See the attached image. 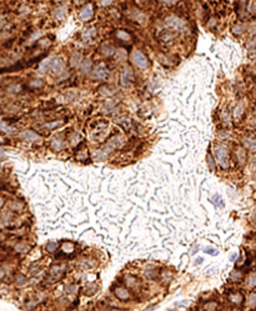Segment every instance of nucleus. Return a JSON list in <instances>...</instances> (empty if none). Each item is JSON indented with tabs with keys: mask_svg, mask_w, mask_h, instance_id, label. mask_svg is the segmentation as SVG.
<instances>
[{
	"mask_svg": "<svg viewBox=\"0 0 256 311\" xmlns=\"http://www.w3.org/2000/svg\"><path fill=\"white\" fill-rule=\"evenodd\" d=\"M214 153H215V158H216L218 163L223 168H228V165H229V153H228L226 146H224V145L216 146L214 149Z\"/></svg>",
	"mask_w": 256,
	"mask_h": 311,
	"instance_id": "obj_1",
	"label": "nucleus"
},
{
	"mask_svg": "<svg viewBox=\"0 0 256 311\" xmlns=\"http://www.w3.org/2000/svg\"><path fill=\"white\" fill-rule=\"evenodd\" d=\"M48 68H50L51 71L54 74H56V75H61L65 71L64 61L61 59H58V58H54V59L48 60Z\"/></svg>",
	"mask_w": 256,
	"mask_h": 311,
	"instance_id": "obj_2",
	"label": "nucleus"
},
{
	"mask_svg": "<svg viewBox=\"0 0 256 311\" xmlns=\"http://www.w3.org/2000/svg\"><path fill=\"white\" fill-rule=\"evenodd\" d=\"M132 61L140 69H145L147 66V59H146V56L141 51H139V50H135L134 51V54H132Z\"/></svg>",
	"mask_w": 256,
	"mask_h": 311,
	"instance_id": "obj_3",
	"label": "nucleus"
},
{
	"mask_svg": "<svg viewBox=\"0 0 256 311\" xmlns=\"http://www.w3.org/2000/svg\"><path fill=\"white\" fill-rule=\"evenodd\" d=\"M166 24H167L170 28L176 29V30H182L184 26H185V23H184L181 19H179L177 16H169V18L166 19Z\"/></svg>",
	"mask_w": 256,
	"mask_h": 311,
	"instance_id": "obj_4",
	"label": "nucleus"
},
{
	"mask_svg": "<svg viewBox=\"0 0 256 311\" xmlns=\"http://www.w3.org/2000/svg\"><path fill=\"white\" fill-rule=\"evenodd\" d=\"M108 74H109V71H108V69H106V66L104 64H99L94 69V78L95 79H99V80L105 79L108 76Z\"/></svg>",
	"mask_w": 256,
	"mask_h": 311,
	"instance_id": "obj_5",
	"label": "nucleus"
},
{
	"mask_svg": "<svg viewBox=\"0 0 256 311\" xmlns=\"http://www.w3.org/2000/svg\"><path fill=\"white\" fill-rule=\"evenodd\" d=\"M20 137L24 139V140H29V141H35V140H39V135L35 134L34 131H30V130H26V131H23L20 132Z\"/></svg>",
	"mask_w": 256,
	"mask_h": 311,
	"instance_id": "obj_6",
	"label": "nucleus"
},
{
	"mask_svg": "<svg viewBox=\"0 0 256 311\" xmlns=\"http://www.w3.org/2000/svg\"><path fill=\"white\" fill-rule=\"evenodd\" d=\"M91 16H93V8H91V5L84 6V9L80 11V19L85 21V20H89Z\"/></svg>",
	"mask_w": 256,
	"mask_h": 311,
	"instance_id": "obj_7",
	"label": "nucleus"
},
{
	"mask_svg": "<svg viewBox=\"0 0 256 311\" xmlns=\"http://www.w3.org/2000/svg\"><path fill=\"white\" fill-rule=\"evenodd\" d=\"M115 295H116L118 299H120V300H129V299H130L129 291L126 289H124V288H118V289L115 290Z\"/></svg>",
	"mask_w": 256,
	"mask_h": 311,
	"instance_id": "obj_8",
	"label": "nucleus"
},
{
	"mask_svg": "<svg viewBox=\"0 0 256 311\" xmlns=\"http://www.w3.org/2000/svg\"><path fill=\"white\" fill-rule=\"evenodd\" d=\"M131 75H132L131 70L129 68H125L124 69V73H123V78H121V83H123L124 86H128L129 85V81L131 79Z\"/></svg>",
	"mask_w": 256,
	"mask_h": 311,
	"instance_id": "obj_9",
	"label": "nucleus"
},
{
	"mask_svg": "<svg viewBox=\"0 0 256 311\" xmlns=\"http://www.w3.org/2000/svg\"><path fill=\"white\" fill-rule=\"evenodd\" d=\"M244 144H245V146L248 148V149H250V150H256V140L254 139H244Z\"/></svg>",
	"mask_w": 256,
	"mask_h": 311,
	"instance_id": "obj_10",
	"label": "nucleus"
},
{
	"mask_svg": "<svg viewBox=\"0 0 256 311\" xmlns=\"http://www.w3.org/2000/svg\"><path fill=\"white\" fill-rule=\"evenodd\" d=\"M51 146L54 148V149H60L61 146H63V140H61V137H55L53 141H51Z\"/></svg>",
	"mask_w": 256,
	"mask_h": 311,
	"instance_id": "obj_11",
	"label": "nucleus"
},
{
	"mask_svg": "<svg viewBox=\"0 0 256 311\" xmlns=\"http://www.w3.org/2000/svg\"><path fill=\"white\" fill-rule=\"evenodd\" d=\"M248 286L249 288H255L256 286V274H251L248 279Z\"/></svg>",
	"mask_w": 256,
	"mask_h": 311,
	"instance_id": "obj_12",
	"label": "nucleus"
},
{
	"mask_svg": "<svg viewBox=\"0 0 256 311\" xmlns=\"http://www.w3.org/2000/svg\"><path fill=\"white\" fill-rule=\"evenodd\" d=\"M230 300L235 304H240L243 301V296L240 294H233V295H230Z\"/></svg>",
	"mask_w": 256,
	"mask_h": 311,
	"instance_id": "obj_13",
	"label": "nucleus"
},
{
	"mask_svg": "<svg viewBox=\"0 0 256 311\" xmlns=\"http://www.w3.org/2000/svg\"><path fill=\"white\" fill-rule=\"evenodd\" d=\"M243 111H244V105L243 103H240L238 106H236V109H235V112H234V115L236 116V117H240V115L243 114Z\"/></svg>",
	"mask_w": 256,
	"mask_h": 311,
	"instance_id": "obj_14",
	"label": "nucleus"
},
{
	"mask_svg": "<svg viewBox=\"0 0 256 311\" xmlns=\"http://www.w3.org/2000/svg\"><path fill=\"white\" fill-rule=\"evenodd\" d=\"M0 130H3V131H5V132H13V131H14L13 127L8 126L5 122H1V121H0Z\"/></svg>",
	"mask_w": 256,
	"mask_h": 311,
	"instance_id": "obj_15",
	"label": "nucleus"
},
{
	"mask_svg": "<svg viewBox=\"0 0 256 311\" xmlns=\"http://www.w3.org/2000/svg\"><path fill=\"white\" fill-rule=\"evenodd\" d=\"M56 18L58 19H63L64 16H65V8H59L58 9V11H56Z\"/></svg>",
	"mask_w": 256,
	"mask_h": 311,
	"instance_id": "obj_16",
	"label": "nucleus"
},
{
	"mask_svg": "<svg viewBox=\"0 0 256 311\" xmlns=\"http://www.w3.org/2000/svg\"><path fill=\"white\" fill-rule=\"evenodd\" d=\"M218 308V305L215 303H210L207 305H205V310L206 311H215V309Z\"/></svg>",
	"mask_w": 256,
	"mask_h": 311,
	"instance_id": "obj_17",
	"label": "nucleus"
},
{
	"mask_svg": "<svg viewBox=\"0 0 256 311\" xmlns=\"http://www.w3.org/2000/svg\"><path fill=\"white\" fill-rule=\"evenodd\" d=\"M249 305L250 306H256V294L250 295V298H249Z\"/></svg>",
	"mask_w": 256,
	"mask_h": 311,
	"instance_id": "obj_18",
	"label": "nucleus"
},
{
	"mask_svg": "<svg viewBox=\"0 0 256 311\" xmlns=\"http://www.w3.org/2000/svg\"><path fill=\"white\" fill-rule=\"evenodd\" d=\"M63 250H64L65 252H71V251L74 250V246H73L71 244H65V245L63 246Z\"/></svg>",
	"mask_w": 256,
	"mask_h": 311,
	"instance_id": "obj_19",
	"label": "nucleus"
},
{
	"mask_svg": "<svg viewBox=\"0 0 256 311\" xmlns=\"http://www.w3.org/2000/svg\"><path fill=\"white\" fill-rule=\"evenodd\" d=\"M214 201H215V204H216V205L219 204V206H220V207L224 206V201L221 200V198H220L219 195H215V198H214Z\"/></svg>",
	"mask_w": 256,
	"mask_h": 311,
	"instance_id": "obj_20",
	"label": "nucleus"
},
{
	"mask_svg": "<svg viewBox=\"0 0 256 311\" xmlns=\"http://www.w3.org/2000/svg\"><path fill=\"white\" fill-rule=\"evenodd\" d=\"M118 36L120 38V39H123V40H129V34L126 33H124V31H118Z\"/></svg>",
	"mask_w": 256,
	"mask_h": 311,
	"instance_id": "obj_21",
	"label": "nucleus"
},
{
	"mask_svg": "<svg viewBox=\"0 0 256 311\" xmlns=\"http://www.w3.org/2000/svg\"><path fill=\"white\" fill-rule=\"evenodd\" d=\"M204 251L207 252V254H210V255H218V250H215V249H212V247H205Z\"/></svg>",
	"mask_w": 256,
	"mask_h": 311,
	"instance_id": "obj_22",
	"label": "nucleus"
},
{
	"mask_svg": "<svg viewBox=\"0 0 256 311\" xmlns=\"http://www.w3.org/2000/svg\"><path fill=\"white\" fill-rule=\"evenodd\" d=\"M46 249H48V251L53 252V251L56 249V244H55V242H49V244H48V246H46Z\"/></svg>",
	"mask_w": 256,
	"mask_h": 311,
	"instance_id": "obj_23",
	"label": "nucleus"
},
{
	"mask_svg": "<svg viewBox=\"0 0 256 311\" xmlns=\"http://www.w3.org/2000/svg\"><path fill=\"white\" fill-rule=\"evenodd\" d=\"M243 30H244L243 25H236V26L233 29V31H234L235 34H240V33H243Z\"/></svg>",
	"mask_w": 256,
	"mask_h": 311,
	"instance_id": "obj_24",
	"label": "nucleus"
},
{
	"mask_svg": "<svg viewBox=\"0 0 256 311\" xmlns=\"http://www.w3.org/2000/svg\"><path fill=\"white\" fill-rule=\"evenodd\" d=\"M231 277H233L234 280H239V279L241 277V274H240V272H236V271H235V272H233V274H231Z\"/></svg>",
	"mask_w": 256,
	"mask_h": 311,
	"instance_id": "obj_25",
	"label": "nucleus"
},
{
	"mask_svg": "<svg viewBox=\"0 0 256 311\" xmlns=\"http://www.w3.org/2000/svg\"><path fill=\"white\" fill-rule=\"evenodd\" d=\"M60 124H61V121H55V122H51V124H46L45 126L49 127V129H51V127H54L55 125H60Z\"/></svg>",
	"mask_w": 256,
	"mask_h": 311,
	"instance_id": "obj_26",
	"label": "nucleus"
},
{
	"mask_svg": "<svg viewBox=\"0 0 256 311\" xmlns=\"http://www.w3.org/2000/svg\"><path fill=\"white\" fill-rule=\"evenodd\" d=\"M33 85H41V80H35V81H33Z\"/></svg>",
	"mask_w": 256,
	"mask_h": 311,
	"instance_id": "obj_27",
	"label": "nucleus"
},
{
	"mask_svg": "<svg viewBox=\"0 0 256 311\" xmlns=\"http://www.w3.org/2000/svg\"><path fill=\"white\" fill-rule=\"evenodd\" d=\"M3 156H5V151H4V150H3L1 148H0V158H3Z\"/></svg>",
	"mask_w": 256,
	"mask_h": 311,
	"instance_id": "obj_28",
	"label": "nucleus"
},
{
	"mask_svg": "<svg viewBox=\"0 0 256 311\" xmlns=\"http://www.w3.org/2000/svg\"><path fill=\"white\" fill-rule=\"evenodd\" d=\"M236 256H238V254H234V255H231V257H230V260H231V261H234V260L236 259Z\"/></svg>",
	"mask_w": 256,
	"mask_h": 311,
	"instance_id": "obj_29",
	"label": "nucleus"
},
{
	"mask_svg": "<svg viewBox=\"0 0 256 311\" xmlns=\"http://www.w3.org/2000/svg\"><path fill=\"white\" fill-rule=\"evenodd\" d=\"M0 206H3V199H0Z\"/></svg>",
	"mask_w": 256,
	"mask_h": 311,
	"instance_id": "obj_30",
	"label": "nucleus"
},
{
	"mask_svg": "<svg viewBox=\"0 0 256 311\" xmlns=\"http://www.w3.org/2000/svg\"><path fill=\"white\" fill-rule=\"evenodd\" d=\"M1 140H3V139H1V136H0V141H1Z\"/></svg>",
	"mask_w": 256,
	"mask_h": 311,
	"instance_id": "obj_31",
	"label": "nucleus"
}]
</instances>
